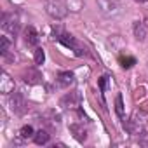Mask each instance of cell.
<instances>
[{
  "label": "cell",
  "instance_id": "6da1fadb",
  "mask_svg": "<svg viewBox=\"0 0 148 148\" xmlns=\"http://www.w3.org/2000/svg\"><path fill=\"white\" fill-rule=\"evenodd\" d=\"M47 12L52 16V18H56V19H61V18H64L66 16V9H64V4L63 2H54V0H51V2L47 4Z\"/></svg>",
  "mask_w": 148,
  "mask_h": 148
},
{
  "label": "cell",
  "instance_id": "7a4b0ae2",
  "mask_svg": "<svg viewBox=\"0 0 148 148\" xmlns=\"http://www.w3.org/2000/svg\"><path fill=\"white\" fill-rule=\"evenodd\" d=\"M2 26H4V30L5 32H9V33H18V30H19V21H18V18H14V16H9V14H4L2 16Z\"/></svg>",
  "mask_w": 148,
  "mask_h": 148
},
{
  "label": "cell",
  "instance_id": "3957f363",
  "mask_svg": "<svg viewBox=\"0 0 148 148\" xmlns=\"http://www.w3.org/2000/svg\"><path fill=\"white\" fill-rule=\"evenodd\" d=\"M79 105H80V94H79V91L68 92V94L63 96V99H61V106H64V108H75V106H79Z\"/></svg>",
  "mask_w": 148,
  "mask_h": 148
},
{
  "label": "cell",
  "instance_id": "277c9868",
  "mask_svg": "<svg viewBox=\"0 0 148 148\" xmlns=\"http://www.w3.org/2000/svg\"><path fill=\"white\" fill-rule=\"evenodd\" d=\"M25 42L28 45H37L38 44V33H37V30L33 26H28L25 30Z\"/></svg>",
  "mask_w": 148,
  "mask_h": 148
},
{
  "label": "cell",
  "instance_id": "5b68a950",
  "mask_svg": "<svg viewBox=\"0 0 148 148\" xmlns=\"http://www.w3.org/2000/svg\"><path fill=\"white\" fill-rule=\"evenodd\" d=\"M0 91H2L4 94H9V92L14 91V82L9 79V75H7L5 71L2 73V86H0Z\"/></svg>",
  "mask_w": 148,
  "mask_h": 148
},
{
  "label": "cell",
  "instance_id": "8992f818",
  "mask_svg": "<svg viewBox=\"0 0 148 148\" xmlns=\"http://www.w3.org/2000/svg\"><path fill=\"white\" fill-rule=\"evenodd\" d=\"M71 82H73V73H71V71H61L59 75H58V84H59V86L68 87Z\"/></svg>",
  "mask_w": 148,
  "mask_h": 148
},
{
  "label": "cell",
  "instance_id": "52a82bcc",
  "mask_svg": "<svg viewBox=\"0 0 148 148\" xmlns=\"http://www.w3.org/2000/svg\"><path fill=\"white\" fill-rule=\"evenodd\" d=\"M11 108H12V112H16V113H21V112H23V98H21L19 94H14V96L11 98Z\"/></svg>",
  "mask_w": 148,
  "mask_h": 148
},
{
  "label": "cell",
  "instance_id": "ba28073f",
  "mask_svg": "<svg viewBox=\"0 0 148 148\" xmlns=\"http://www.w3.org/2000/svg\"><path fill=\"white\" fill-rule=\"evenodd\" d=\"M25 80L28 84H38L40 82V73L37 70H28V73L25 75Z\"/></svg>",
  "mask_w": 148,
  "mask_h": 148
},
{
  "label": "cell",
  "instance_id": "9c48e42d",
  "mask_svg": "<svg viewBox=\"0 0 148 148\" xmlns=\"http://www.w3.org/2000/svg\"><path fill=\"white\" fill-rule=\"evenodd\" d=\"M58 38H59V42H61V44H64L66 47H77V42H75V38H73L71 35H68V33H61Z\"/></svg>",
  "mask_w": 148,
  "mask_h": 148
},
{
  "label": "cell",
  "instance_id": "30bf717a",
  "mask_svg": "<svg viewBox=\"0 0 148 148\" xmlns=\"http://www.w3.org/2000/svg\"><path fill=\"white\" fill-rule=\"evenodd\" d=\"M33 141H35L37 145H45V143L49 141V134H47L45 131H42V129H40V131H37V132H35Z\"/></svg>",
  "mask_w": 148,
  "mask_h": 148
},
{
  "label": "cell",
  "instance_id": "8fae6325",
  "mask_svg": "<svg viewBox=\"0 0 148 148\" xmlns=\"http://www.w3.org/2000/svg\"><path fill=\"white\" fill-rule=\"evenodd\" d=\"M134 35H136V38H138V40H143V38L146 37V30L143 28V25H141L139 21L134 25Z\"/></svg>",
  "mask_w": 148,
  "mask_h": 148
},
{
  "label": "cell",
  "instance_id": "7c38bea8",
  "mask_svg": "<svg viewBox=\"0 0 148 148\" xmlns=\"http://www.w3.org/2000/svg\"><path fill=\"white\" fill-rule=\"evenodd\" d=\"M115 112H117V115L120 119H124V103H122V96L120 94L115 98Z\"/></svg>",
  "mask_w": 148,
  "mask_h": 148
},
{
  "label": "cell",
  "instance_id": "4fadbf2b",
  "mask_svg": "<svg viewBox=\"0 0 148 148\" xmlns=\"http://www.w3.org/2000/svg\"><path fill=\"white\" fill-rule=\"evenodd\" d=\"M19 134H21V138L28 139V138H33V136H35V131H33V127H32V125H25V127H21Z\"/></svg>",
  "mask_w": 148,
  "mask_h": 148
},
{
  "label": "cell",
  "instance_id": "5bb4252c",
  "mask_svg": "<svg viewBox=\"0 0 148 148\" xmlns=\"http://www.w3.org/2000/svg\"><path fill=\"white\" fill-rule=\"evenodd\" d=\"M120 64H122V68H131V66L136 64V59L131 58V56H122L120 58Z\"/></svg>",
  "mask_w": 148,
  "mask_h": 148
},
{
  "label": "cell",
  "instance_id": "9a60e30c",
  "mask_svg": "<svg viewBox=\"0 0 148 148\" xmlns=\"http://www.w3.org/2000/svg\"><path fill=\"white\" fill-rule=\"evenodd\" d=\"M9 47H11V42H9V38H7V37H0V52H2V54H5V52L9 51Z\"/></svg>",
  "mask_w": 148,
  "mask_h": 148
},
{
  "label": "cell",
  "instance_id": "2e32d148",
  "mask_svg": "<svg viewBox=\"0 0 148 148\" xmlns=\"http://www.w3.org/2000/svg\"><path fill=\"white\" fill-rule=\"evenodd\" d=\"M71 131L75 132V138L79 139V141H84L86 139V131H82V129H79L77 125H71Z\"/></svg>",
  "mask_w": 148,
  "mask_h": 148
},
{
  "label": "cell",
  "instance_id": "e0dca14e",
  "mask_svg": "<svg viewBox=\"0 0 148 148\" xmlns=\"http://www.w3.org/2000/svg\"><path fill=\"white\" fill-rule=\"evenodd\" d=\"M44 59H45L44 51H42V49H35V63H37V64H42Z\"/></svg>",
  "mask_w": 148,
  "mask_h": 148
},
{
  "label": "cell",
  "instance_id": "ac0fdd59",
  "mask_svg": "<svg viewBox=\"0 0 148 148\" xmlns=\"http://www.w3.org/2000/svg\"><path fill=\"white\" fill-rule=\"evenodd\" d=\"M106 80H108V77H106V75L99 79V89H101V91H105V87H106Z\"/></svg>",
  "mask_w": 148,
  "mask_h": 148
},
{
  "label": "cell",
  "instance_id": "d6986e66",
  "mask_svg": "<svg viewBox=\"0 0 148 148\" xmlns=\"http://www.w3.org/2000/svg\"><path fill=\"white\" fill-rule=\"evenodd\" d=\"M136 2H139V4H143V2H146V0H136Z\"/></svg>",
  "mask_w": 148,
  "mask_h": 148
}]
</instances>
